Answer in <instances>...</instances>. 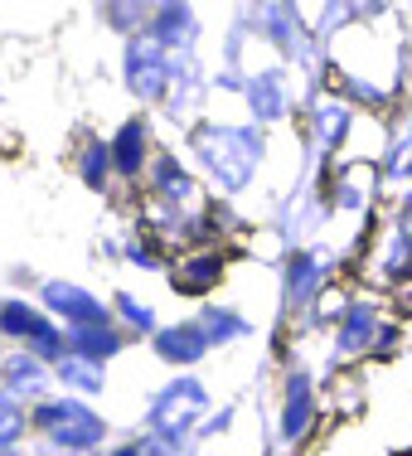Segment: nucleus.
<instances>
[{
  "mask_svg": "<svg viewBox=\"0 0 412 456\" xmlns=\"http://www.w3.org/2000/svg\"><path fill=\"white\" fill-rule=\"evenodd\" d=\"M126 88L136 97H146V102H160V97L170 93V83H175V69H170V53L156 45L150 35H136L132 45H126Z\"/></svg>",
  "mask_w": 412,
  "mask_h": 456,
  "instance_id": "nucleus-4",
  "label": "nucleus"
},
{
  "mask_svg": "<svg viewBox=\"0 0 412 456\" xmlns=\"http://www.w3.org/2000/svg\"><path fill=\"white\" fill-rule=\"evenodd\" d=\"M107 166H112V146L93 141V146H88V156H83V180H88L93 190H102V184H107Z\"/></svg>",
  "mask_w": 412,
  "mask_h": 456,
  "instance_id": "nucleus-23",
  "label": "nucleus"
},
{
  "mask_svg": "<svg viewBox=\"0 0 412 456\" xmlns=\"http://www.w3.org/2000/svg\"><path fill=\"white\" fill-rule=\"evenodd\" d=\"M44 388H49V369L44 360H35V354H10L5 360V394H15V398H44Z\"/></svg>",
  "mask_w": 412,
  "mask_h": 456,
  "instance_id": "nucleus-12",
  "label": "nucleus"
},
{
  "mask_svg": "<svg viewBox=\"0 0 412 456\" xmlns=\"http://www.w3.org/2000/svg\"><path fill=\"white\" fill-rule=\"evenodd\" d=\"M53 374L63 379L69 388H83V394H102V364H93V360H78V354H63L59 364H53Z\"/></svg>",
  "mask_w": 412,
  "mask_h": 456,
  "instance_id": "nucleus-19",
  "label": "nucleus"
},
{
  "mask_svg": "<svg viewBox=\"0 0 412 456\" xmlns=\"http://www.w3.org/2000/svg\"><path fill=\"white\" fill-rule=\"evenodd\" d=\"M243 97H247V107H253L257 126H272L287 117V78H281L277 69L253 73V78L243 83Z\"/></svg>",
  "mask_w": 412,
  "mask_h": 456,
  "instance_id": "nucleus-7",
  "label": "nucleus"
},
{
  "mask_svg": "<svg viewBox=\"0 0 412 456\" xmlns=\"http://www.w3.org/2000/svg\"><path fill=\"white\" fill-rule=\"evenodd\" d=\"M29 422L39 428V437H49L53 447L78 452V456L97 452L107 437V422L88 403H78V398H44V403L29 412Z\"/></svg>",
  "mask_w": 412,
  "mask_h": 456,
  "instance_id": "nucleus-2",
  "label": "nucleus"
},
{
  "mask_svg": "<svg viewBox=\"0 0 412 456\" xmlns=\"http://www.w3.org/2000/svg\"><path fill=\"white\" fill-rule=\"evenodd\" d=\"M320 273H325V263L316 253H291V263H287V301L291 306H306V301L316 297Z\"/></svg>",
  "mask_w": 412,
  "mask_h": 456,
  "instance_id": "nucleus-14",
  "label": "nucleus"
},
{
  "mask_svg": "<svg viewBox=\"0 0 412 456\" xmlns=\"http://www.w3.org/2000/svg\"><path fill=\"white\" fill-rule=\"evenodd\" d=\"M311 412H316L311 379H306V374H291V379H287V412H281V437H287V442H301V437H306Z\"/></svg>",
  "mask_w": 412,
  "mask_h": 456,
  "instance_id": "nucleus-11",
  "label": "nucleus"
},
{
  "mask_svg": "<svg viewBox=\"0 0 412 456\" xmlns=\"http://www.w3.org/2000/svg\"><path fill=\"white\" fill-rule=\"evenodd\" d=\"M25 428H29V418H25V408H20V398L0 388V456L25 437Z\"/></svg>",
  "mask_w": 412,
  "mask_h": 456,
  "instance_id": "nucleus-21",
  "label": "nucleus"
},
{
  "mask_svg": "<svg viewBox=\"0 0 412 456\" xmlns=\"http://www.w3.org/2000/svg\"><path fill=\"white\" fill-rule=\"evenodd\" d=\"M112 456H136V442H132V447H117Z\"/></svg>",
  "mask_w": 412,
  "mask_h": 456,
  "instance_id": "nucleus-31",
  "label": "nucleus"
},
{
  "mask_svg": "<svg viewBox=\"0 0 412 456\" xmlns=\"http://www.w3.org/2000/svg\"><path fill=\"white\" fill-rule=\"evenodd\" d=\"M156 194L170 204V209H199V184L190 180V170L180 166V160H156Z\"/></svg>",
  "mask_w": 412,
  "mask_h": 456,
  "instance_id": "nucleus-10",
  "label": "nucleus"
},
{
  "mask_svg": "<svg viewBox=\"0 0 412 456\" xmlns=\"http://www.w3.org/2000/svg\"><path fill=\"white\" fill-rule=\"evenodd\" d=\"M378 340V311L368 301H354L344 311V325H340V354H359V350H374Z\"/></svg>",
  "mask_w": 412,
  "mask_h": 456,
  "instance_id": "nucleus-13",
  "label": "nucleus"
},
{
  "mask_svg": "<svg viewBox=\"0 0 412 456\" xmlns=\"http://www.w3.org/2000/svg\"><path fill=\"white\" fill-rule=\"evenodd\" d=\"M384 180L388 184H398V180H412V132L398 141L393 151H388V170H384Z\"/></svg>",
  "mask_w": 412,
  "mask_h": 456,
  "instance_id": "nucleus-24",
  "label": "nucleus"
},
{
  "mask_svg": "<svg viewBox=\"0 0 412 456\" xmlns=\"http://www.w3.org/2000/svg\"><path fill=\"white\" fill-rule=\"evenodd\" d=\"M117 316H122L126 325H136V330H156V311H150V306H141L136 297H126V291L117 297Z\"/></svg>",
  "mask_w": 412,
  "mask_h": 456,
  "instance_id": "nucleus-26",
  "label": "nucleus"
},
{
  "mask_svg": "<svg viewBox=\"0 0 412 456\" xmlns=\"http://www.w3.org/2000/svg\"><path fill=\"white\" fill-rule=\"evenodd\" d=\"M126 257H132V263H141V267H156V253H150V248H132Z\"/></svg>",
  "mask_w": 412,
  "mask_h": 456,
  "instance_id": "nucleus-29",
  "label": "nucleus"
},
{
  "mask_svg": "<svg viewBox=\"0 0 412 456\" xmlns=\"http://www.w3.org/2000/svg\"><path fill=\"white\" fill-rule=\"evenodd\" d=\"M344 132H350V107H344L340 97L320 102L316 107V141H320V151H335L344 141Z\"/></svg>",
  "mask_w": 412,
  "mask_h": 456,
  "instance_id": "nucleus-18",
  "label": "nucleus"
},
{
  "mask_svg": "<svg viewBox=\"0 0 412 456\" xmlns=\"http://www.w3.org/2000/svg\"><path fill=\"white\" fill-rule=\"evenodd\" d=\"M408 214H412V190H408Z\"/></svg>",
  "mask_w": 412,
  "mask_h": 456,
  "instance_id": "nucleus-32",
  "label": "nucleus"
},
{
  "mask_svg": "<svg viewBox=\"0 0 412 456\" xmlns=\"http://www.w3.org/2000/svg\"><path fill=\"white\" fill-rule=\"evenodd\" d=\"M219 277H223V257H214V253L190 257V263L175 273V291H184V297H199V291H209Z\"/></svg>",
  "mask_w": 412,
  "mask_h": 456,
  "instance_id": "nucleus-17",
  "label": "nucleus"
},
{
  "mask_svg": "<svg viewBox=\"0 0 412 456\" xmlns=\"http://www.w3.org/2000/svg\"><path fill=\"white\" fill-rule=\"evenodd\" d=\"M344 93L359 97V102H384V93H374V83H359V78H344Z\"/></svg>",
  "mask_w": 412,
  "mask_h": 456,
  "instance_id": "nucleus-28",
  "label": "nucleus"
},
{
  "mask_svg": "<svg viewBox=\"0 0 412 456\" xmlns=\"http://www.w3.org/2000/svg\"><path fill=\"white\" fill-rule=\"evenodd\" d=\"M112 166L122 170V175H136L141 166H146V122H126L122 132L112 141Z\"/></svg>",
  "mask_w": 412,
  "mask_h": 456,
  "instance_id": "nucleus-16",
  "label": "nucleus"
},
{
  "mask_svg": "<svg viewBox=\"0 0 412 456\" xmlns=\"http://www.w3.org/2000/svg\"><path fill=\"white\" fill-rule=\"evenodd\" d=\"M257 29H263L272 45L296 63H316V45H311V29L301 25V15L291 5H257Z\"/></svg>",
  "mask_w": 412,
  "mask_h": 456,
  "instance_id": "nucleus-5",
  "label": "nucleus"
},
{
  "mask_svg": "<svg viewBox=\"0 0 412 456\" xmlns=\"http://www.w3.org/2000/svg\"><path fill=\"white\" fill-rule=\"evenodd\" d=\"M39 325H44V316H39L29 301H0V335H20V340H29Z\"/></svg>",
  "mask_w": 412,
  "mask_h": 456,
  "instance_id": "nucleus-20",
  "label": "nucleus"
},
{
  "mask_svg": "<svg viewBox=\"0 0 412 456\" xmlns=\"http://www.w3.org/2000/svg\"><path fill=\"white\" fill-rule=\"evenodd\" d=\"M102 10H107V25H117V29H136V25H146V29H150L146 5H132V0H117V5H102Z\"/></svg>",
  "mask_w": 412,
  "mask_h": 456,
  "instance_id": "nucleus-25",
  "label": "nucleus"
},
{
  "mask_svg": "<svg viewBox=\"0 0 412 456\" xmlns=\"http://www.w3.org/2000/svg\"><path fill=\"white\" fill-rule=\"evenodd\" d=\"M229 422H233V408L214 412V418H204V422H199V437H219V432L229 428Z\"/></svg>",
  "mask_w": 412,
  "mask_h": 456,
  "instance_id": "nucleus-27",
  "label": "nucleus"
},
{
  "mask_svg": "<svg viewBox=\"0 0 412 456\" xmlns=\"http://www.w3.org/2000/svg\"><path fill=\"white\" fill-rule=\"evenodd\" d=\"M44 306L69 321V330H78V325H112L107 321V306L93 291H83L78 281H44Z\"/></svg>",
  "mask_w": 412,
  "mask_h": 456,
  "instance_id": "nucleus-6",
  "label": "nucleus"
},
{
  "mask_svg": "<svg viewBox=\"0 0 412 456\" xmlns=\"http://www.w3.org/2000/svg\"><path fill=\"white\" fill-rule=\"evenodd\" d=\"M190 146H194V156H199V166H209V175L229 194H238L247 180H253L257 160H263V151H267V136H263L257 122L253 126L204 122V126H194Z\"/></svg>",
  "mask_w": 412,
  "mask_h": 456,
  "instance_id": "nucleus-1",
  "label": "nucleus"
},
{
  "mask_svg": "<svg viewBox=\"0 0 412 456\" xmlns=\"http://www.w3.org/2000/svg\"><path fill=\"white\" fill-rule=\"evenodd\" d=\"M117 350H122V335L112 325H78V330H69V354H78V360L102 364Z\"/></svg>",
  "mask_w": 412,
  "mask_h": 456,
  "instance_id": "nucleus-15",
  "label": "nucleus"
},
{
  "mask_svg": "<svg viewBox=\"0 0 412 456\" xmlns=\"http://www.w3.org/2000/svg\"><path fill=\"white\" fill-rule=\"evenodd\" d=\"M204 408H209V394H204L199 379H175V384H166L156 394V403L146 408V422H150L156 437H166V442H175V447H180L184 432L199 428Z\"/></svg>",
  "mask_w": 412,
  "mask_h": 456,
  "instance_id": "nucleus-3",
  "label": "nucleus"
},
{
  "mask_svg": "<svg viewBox=\"0 0 412 456\" xmlns=\"http://www.w3.org/2000/svg\"><path fill=\"white\" fill-rule=\"evenodd\" d=\"M150 39H156L160 49H184L190 53V39H194V10L190 5H160L156 15H150Z\"/></svg>",
  "mask_w": 412,
  "mask_h": 456,
  "instance_id": "nucleus-9",
  "label": "nucleus"
},
{
  "mask_svg": "<svg viewBox=\"0 0 412 456\" xmlns=\"http://www.w3.org/2000/svg\"><path fill=\"white\" fill-rule=\"evenodd\" d=\"M156 354L166 364H194L209 354V335H204L199 321H184V325H166L156 330Z\"/></svg>",
  "mask_w": 412,
  "mask_h": 456,
  "instance_id": "nucleus-8",
  "label": "nucleus"
},
{
  "mask_svg": "<svg viewBox=\"0 0 412 456\" xmlns=\"http://www.w3.org/2000/svg\"><path fill=\"white\" fill-rule=\"evenodd\" d=\"M199 325H204V335H209V345H223V340H238V335H247V321L238 316V311H204L199 316Z\"/></svg>",
  "mask_w": 412,
  "mask_h": 456,
  "instance_id": "nucleus-22",
  "label": "nucleus"
},
{
  "mask_svg": "<svg viewBox=\"0 0 412 456\" xmlns=\"http://www.w3.org/2000/svg\"><path fill=\"white\" fill-rule=\"evenodd\" d=\"M403 238H408V248H412V214L403 219Z\"/></svg>",
  "mask_w": 412,
  "mask_h": 456,
  "instance_id": "nucleus-30",
  "label": "nucleus"
}]
</instances>
